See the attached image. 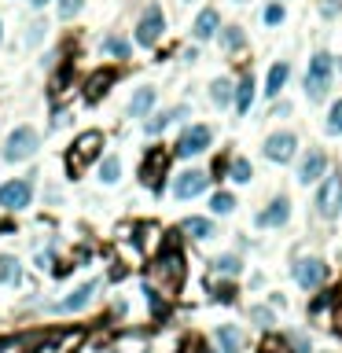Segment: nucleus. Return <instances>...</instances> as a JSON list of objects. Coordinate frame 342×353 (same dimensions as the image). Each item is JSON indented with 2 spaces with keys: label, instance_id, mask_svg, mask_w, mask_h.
Wrapping results in <instances>:
<instances>
[{
  "label": "nucleus",
  "instance_id": "39448f33",
  "mask_svg": "<svg viewBox=\"0 0 342 353\" xmlns=\"http://www.w3.org/2000/svg\"><path fill=\"white\" fill-rule=\"evenodd\" d=\"M317 210L324 221H335L339 210H342V173H328L324 184L317 191Z\"/></svg>",
  "mask_w": 342,
  "mask_h": 353
},
{
  "label": "nucleus",
  "instance_id": "0eeeda50",
  "mask_svg": "<svg viewBox=\"0 0 342 353\" xmlns=\"http://www.w3.org/2000/svg\"><path fill=\"white\" fill-rule=\"evenodd\" d=\"M210 140H213V129L199 122V125H188V129L180 133V140H177L173 151H177V158H195V155H202L210 147Z\"/></svg>",
  "mask_w": 342,
  "mask_h": 353
},
{
  "label": "nucleus",
  "instance_id": "c9c22d12",
  "mask_svg": "<svg viewBox=\"0 0 342 353\" xmlns=\"http://www.w3.org/2000/svg\"><path fill=\"white\" fill-rule=\"evenodd\" d=\"M342 12V0H324V4H320V15L324 19H335Z\"/></svg>",
  "mask_w": 342,
  "mask_h": 353
},
{
  "label": "nucleus",
  "instance_id": "e433bc0d",
  "mask_svg": "<svg viewBox=\"0 0 342 353\" xmlns=\"http://www.w3.org/2000/svg\"><path fill=\"white\" fill-rule=\"evenodd\" d=\"M41 37H45V23H34V26L26 30V45H37Z\"/></svg>",
  "mask_w": 342,
  "mask_h": 353
},
{
  "label": "nucleus",
  "instance_id": "bb28decb",
  "mask_svg": "<svg viewBox=\"0 0 342 353\" xmlns=\"http://www.w3.org/2000/svg\"><path fill=\"white\" fill-rule=\"evenodd\" d=\"M103 52L111 59H129V41H125V37H107L103 41Z\"/></svg>",
  "mask_w": 342,
  "mask_h": 353
},
{
  "label": "nucleus",
  "instance_id": "423d86ee",
  "mask_svg": "<svg viewBox=\"0 0 342 353\" xmlns=\"http://www.w3.org/2000/svg\"><path fill=\"white\" fill-rule=\"evenodd\" d=\"M166 34V19H162V8L158 4H147V12L140 15V23H136V45L144 48H155L158 41Z\"/></svg>",
  "mask_w": 342,
  "mask_h": 353
},
{
  "label": "nucleus",
  "instance_id": "2f4dec72",
  "mask_svg": "<svg viewBox=\"0 0 342 353\" xmlns=\"http://www.w3.org/2000/svg\"><path fill=\"white\" fill-rule=\"evenodd\" d=\"M328 133L342 136V100H335V103H331V111H328Z\"/></svg>",
  "mask_w": 342,
  "mask_h": 353
},
{
  "label": "nucleus",
  "instance_id": "c756f323",
  "mask_svg": "<svg viewBox=\"0 0 342 353\" xmlns=\"http://www.w3.org/2000/svg\"><path fill=\"white\" fill-rule=\"evenodd\" d=\"M228 177L236 180V184H247V180H250V162H247V158H232Z\"/></svg>",
  "mask_w": 342,
  "mask_h": 353
},
{
  "label": "nucleus",
  "instance_id": "09e8293b",
  "mask_svg": "<svg viewBox=\"0 0 342 353\" xmlns=\"http://www.w3.org/2000/svg\"><path fill=\"white\" fill-rule=\"evenodd\" d=\"M236 4H243V0H236Z\"/></svg>",
  "mask_w": 342,
  "mask_h": 353
},
{
  "label": "nucleus",
  "instance_id": "20e7f679",
  "mask_svg": "<svg viewBox=\"0 0 342 353\" xmlns=\"http://www.w3.org/2000/svg\"><path fill=\"white\" fill-rule=\"evenodd\" d=\"M100 147H103V136H100V133H81L78 140H74V147L67 151L70 177H78L89 162H96V158H100Z\"/></svg>",
  "mask_w": 342,
  "mask_h": 353
},
{
  "label": "nucleus",
  "instance_id": "9d476101",
  "mask_svg": "<svg viewBox=\"0 0 342 353\" xmlns=\"http://www.w3.org/2000/svg\"><path fill=\"white\" fill-rule=\"evenodd\" d=\"M206 184H210V173H202V169H184V173H177V180H173V199H195V195H202L206 191Z\"/></svg>",
  "mask_w": 342,
  "mask_h": 353
},
{
  "label": "nucleus",
  "instance_id": "c85d7f7f",
  "mask_svg": "<svg viewBox=\"0 0 342 353\" xmlns=\"http://www.w3.org/2000/svg\"><path fill=\"white\" fill-rule=\"evenodd\" d=\"M243 269V261L236 258V254H221L217 261H213V272H221V276H236Z\"/></svg>",
  "mask_w": 342,
  "mask_h": 353
},
{
  "label": "nucleus",
  "instance_id": "6e6552de",
  "mask_svg": "<svg viewBox=\"0 0 342 353\" xmlns=\"http://www.w3.org/2000/svg\"><path fill=\"white\" fill-rule=\"evenodd\" d=\"M30 199H34V180L15 177L0 184V210H26Z\"/></svg>",
  "mask_w": 342,
  "mask_h": 353
},
{
  "label": "nucleus",
  "instance_id": "aec40b11",
  "mask_svg": "<svg viewBox=\"0 0 342 353\" xmlns=\"http://www.w3.org/2000/svg\"><path fill=\"white\" fill-rule=\"evenodd\" d=\"M177 118H188V107H184V103H180V107H173V111H162V114H155L151 122L144 125V129H147V136H158V133L166 129V125H173Z\"/></svg>",
  "mask_w": 342,
  "mask_h": 353
},
{
  "label": "nucleus",
  "instance_id": "1a4fd4ad",
  "mask_svg": "<svg viewBox=\"0 0 342 353\" xmlns=\"http://www.w3.org/2000/svg\"><path fill=\"white\" fill-rule=\"evenodd\" d=\"M169 147H147L144 162H140V180L147 188H162V177H166V166H169Z\"/></svg>",
  "mask_w": 342,
  "mask_h": 353
},
{
  "label": "nucleus",
  "instance_id": "7ed1b4c3",
  "mask_svg": "<svg viewBox=\"0 0 342 353\" xmlns=\"http://www.w3.org/2000/svg\"><path fill=\"white\" fill-rule=\"evenodd\" d=\"M151 272H155V280H162L166 287H180V280H184V258H180L177 239H166V247L158 254Z\"/></svg>",
  "mask_w": 342,
  "mask_h": 353
},
{
  "label": "nucleus",
  "instance_id": "cd10ccee",
  "mask_svg": "<svg viewBox=\"0 0 342 353\" xmlns=\"http://www.w3.org/2000/svg\"><path fill=\"white\" fill-rule=\"evenodd\" d=\"M19 280V258L0 254V284H15Z\"/></svg>",
  "mask_w": 342,
  "mask_h": 353
},
{
  "label": "nucleus",
  "instance_id": "f3484780",
  "mask_svg": "<svg viewBox=\"0 0 342 353\" xmlns=\"http://www.w3.org/2000/svg\"><path fill=\"white\" fill-rule=\"evenodd\" d=\"M155 100H158V92L151 89V85L136 89V92H133V100H129V114H133V118H147V114L155 111Z\"/></svg>",
  "mask_w": 342,
  "mask_h": 353
},
{
  "label": "nucleus",
  "instance_id": "f257e3e1",
  "mask_svg": "<svg viewBox=\"0 0 342 353\" xmlns=\"http://www.w3.org/2000/svg\"><path fill=\"white\" fill-rule=\"evenodd\" d=\"M331 78H335V63H331L328 52H317L313 59H309V74H306V96L313 103H320L331 89Z\"/></svg>",
  "mask_w": 342,
  "mask_h": 353
},
{
  "label": "nucleus",
  "instance_id": "de8ad7c7",
  "mask_svg": "<svg viewBox=\"0 0 342 353\" xmlns=\"http://www.w3.org/2000/svg\"><path fill=\"white\" fill-rule=\"evenodd\" d=\"M261 353H280V350H261Z\"/></svg>",
  "mask_w": 342,
  "mask_h": 353
},
{
  "label": "nucleus",
  "instance_id": "6ab92c4d",
  "mask_svg": "<svg viewBox=\"0 0 342 353\" xmlns=\"http://www.w3.org/2000/svg\"><path fill=\"white\" fill-rule=\"evenodd\" d=\"M287 78H291V63H272V70L265 74V96H280V89L287 85Z\"/></svg>",
  "mask_w": 342,
  "mask_h": 353
},
{
  "label": "nucleus",
  "instance_id": "a19ab883",
  "mask_svg": "<svg viewBox=\"0 0 342 353\" xmlns=\"http://www.w3.org/2000/svg\"><path fill=\"white\" fill-rule=\"evenodd\" d=\"M52 272H56L59 280H63V276H70V272H74V265H70V261H63V265H56V269H52Z\"/></svg>",
  "mask_w": 342,
  "mask_h": 353
},
{
  "label": "nucleus",
  "instance_id": "412c9836",
  "mask_svg": "<svg viewBox=\"0 0 342 353\" xmlns=\"http://www.w3.org/2000/svg\"><path fill=\"white\" fill-rule=\"evenodd\" d=\"M114 81V70H96L92 78H89V89H85V96H89V103L96 100H103V92H107V85Z\"/></svg>",
  "mask_w": 342,
  "mask_h": 353
},
{
  "label": "nucleus",
  "instance_id": "4468645a",
  "mask_svg": "<svg viewBox=\"0 0 342 353\" xmlns=\"http://www.w3.org/2000/svg\"><path fill=\"white\" fill-rule=\"evenodd\" d=\"M287 217H291V199H287V195H276L269 206H265L258 217H254V224H258V228H280V224H287Z\"/></svg>",
  "mask_w": 342,
  "mask_h": 353
},
{
  "label": "nucleus",
  "instance_id": "7c9ffc66",
  "mask_svg": "<svg viewBox=\"0 0 342 353\" xmlns=\"http://www.w3.org/2000/svg\"><path fill=\"white\" fill-rule=\"evenodd\" d=\"M210 210H213V213H232V210H236V195H228V191H217V195L210 199Z\"/></svg>",
  "mask_w": 342,
  "mask_h": 353
},
{
  "label": "nucleus",
  "instance_id": "b1692460",
  "mask_svg": "<svg viewBox=\"0 0 342 353\" xmlns=\"http://www.w3.org/2000/svg\"><path fill=\"white\" fill-rule=\"evenodd\" d=\"M210 100H213V107H228L232 103V81L228 78H217L210 85Z\"/></svg>",
  "mask_w": 342,
  "mask_h": 353
},
{
  "label": "nucleus",
  "instance_id": "4c0bfd02",
  "mask_svg": "<svg viewBox=\"0 0 342 353\" xmlns=\"http://www.w3.org/2000/svg\"><path fill=\"white\" fill-rule=\"evenodd\" d=\"M331 328H335V335L342 339V298H339V306H335V313H331Z\"/></svg>",
  "mask_w": 342,
  "mask_h": 353
},
{
  "label": "nucleus",
  "instance_id": "9b49d317",
  "mask_svg": "<svg viewBox=\"0 0 342 353\" xmlns=\"http://www.w3.org/2000/svg\"><path fill=\"white\" fill-rule=\"evenodd\" d=\"M265 158H269V162H291L295 158V151H298V136L295 133H272V136H265Z\"/></svg>",
  "mask_w": 342,
  "mask_h": 353
},
{
  "label": "nucleus",
  "instance_id": "4be33fe9",
  "mask_svg": "<svg viewBox=\"0 0 342 353\" xmlns=\"http://www.w3.org/2000/svg\"><path fill=\"white\" fill-rule=\"evenodd\" d=\"M217 342H221V353H239L243 335H239L232 324H221V328H217Z\"/></svg>",
  "mask_w": 342,
  "mask_h": 353
},
{
  "label": "nucleus",
  "instance_id": "37998d69",
  "mask_svg": "<svg viewBox=\"0 0 342 353\" xmlns=\"http://www.w3.org/2000/svg\"><path fill=\"white\" fill-rule=\"evenodd\" d=\"M12 346H15L12 339H0V353H4V350H12Z\"/></svg>",
  "mask_w": 342,
  "mask_h": 353
},
{
  "label": "nucleus",
  "instance_id": "f704fd0d",
  "mask_svg": "<svg viewBox=\"0 0 342 353\" xmlns=\"http://www.w3.org/2000/svg\"><path fill=\"white\" fill-rule=\"evenodd\" d=\"M250 317L258 320L261 328H269V324H272V309H265V306H254V309H250Z\"/></svg>",
  "mask_w": 342,
  "mask_h": 353
},
{
  "label": "nucleus",
  "instance_id": "8fccbe9b",
  "mask_svg": "<svg viewBox=\"0 0 342 353\" xmlns=\"http://www.w3.org/2000/svg\"><path fill=\"white\" fill-rule=\"evenodd\" d=\"M184 4H188V0H184Z\"/></svg>",
  "mask_w": 342,
  "mask_h": 353
},
{
  "label": "nucleus",
  "instance_id": "473e14b6",
  "mask_svg": "<svg viewBox=\"0 0 342 353\" xmlns=\"http://www.w3.org/2000/svg\"><path fill=\"white\" fill-rule=\"evenodd\" d=\"M284 15H287V12H284V4H269V8L261 12V23H265V26H280V23H284Z\"/></svg>",
  "mask_w": 342,
  "mask_h": 353
},
{
  "label": "nucleus",
  "instance_id": "f03ea898",
  "mask_svg": "<svg viewBox=\"0 0 342 353\" xmlns=\"http://www.w3.org/2000/svg\"><path fill=\"white\" fill-rule=\"evenodd\" d=\"M37 147H41V133L30 129V125H19V129L8 133L4 151H0V155H4V162H26Z\"/></svg>",
  "mask_w": 342,
  "mask_h": 353
},
{
  "label": "nucleus",
  "instance_id": "72a5a7b5",
  "mask_svg": "<svg viewBox=\"0 0 342 353\" xmlns=\"http://www.w3.org/2000/svg\"><path fill=\"white\" fill-rule=\"evenodd\" d=\"M85 8V0H59V19H74Z\"/></svg>",
  "mask_w": 342,
  "mask_h": 353
},
{
  "label": "nucleus",
  "instance_id": "2eb2a0df",
  "mask_svg": "<svg viewBox=\"0 0 342 353\" xmlns=\"http://www.w3.org/2000/svg\"><path fill=\"white\" fill-rule=\"evenodd\" d=\"M328 173V155L324 151H306L302 166H298V180L302 184H317V180H324Z\"/></svg>",
  "mask_w": 342,
  "mask_h": 353
},
{
  "label": "nucleus",
  "instance_id": "49530a36",
  "mask_svg": "<svg viewBox=\"0 0 342 353\" xmlns=\"http://www.w3.org/2000/svg\"><path fill=\"white\" fill-rule=\"evenodd\" d=\"M0 41H4V19H0Z\"/></svg>",
  "mask_w": 342,
  "mask_h": 353
},
{
  "label": "nucleus",
  "instance_id": "a878e982",
  "mask_svg": "<svg viewBox=\"0 0 342 353\" xmlns=\"http://www.w3.org/2000/svg\"><path fill=\"white\" fill-rule=\"evenodd\" d=\"M217 37H221L224 52H236V48H243V30H239V26H224V30H217Z\"/></svg>",
  "mask_w": 342,
  "mask_h": 353
},
{
  "label": "nucleus",
  "instance_id": "a211bd4d",
  "mask_svg": "<svg viewBox=\"0 0 342 353\" xmlns=\"http://www.w3.org/2000/svg\"><path fill=\"white\" fill-rule=\"evenodd\" d=\"M180 232L191 235V239H213V235H217V228H213L210 217H184L180 221Z\"/></svg>",
  "mask_w": 342,
  "mask_h": 353
},
{
  "label": "nucleus",
  "instance_id": "ddd939ff",
  "mask_svg": "<svg viewBox=\"0 0 342 353\" xmlns=\"http://www.w3.org/2000/svg\"><path fill=\"white\" fill-rule=\"evenodd\" d=\"M324 280H328V265L320 261V258H302V261H295V284H298V287L313 291V287H320Z\"/></svg>",
  "mask_w": 342,
  "mask_h": 353
},
{
  "label": "nucleus",
  "instance_id": "a18cd8bd",
  "mask_svg": "<svg viewBox=\"0 0 342 353\" xmlns=\"http://www.w3.org/2000/svg\"><path fill=\"white\" fill-rule=\"evenodd\" d=\"M199 353H213V350H210V346H206V342H202V346H199Z\"/></svg>",
  "mask_w": 342,
  "mask_h": 353
},
{
  "label": "nucleus",
  "instance_id": "dca6fc26",
  "mask_svg": "<svg viewBox=\"0 0 342 353\" xmlns=\"http://www.w3.org/2000/svg\"><path fill=\"white\" fill-rule=\"evenodd\" d=\"M217 30H221V15H217V8H206V12H199L195 30H191V37H195V41H210V37H217Z\"/></svg>",
  "mask_w": 342,
  "mask_h": 353
},
{
  "label": "nucleus",
  "instance_id": "f8f14e48",
  "mask_svg": "<svg viewBox=\"0 0 342 353\" xmlns=\"http://www.w3.org/2000/svg\"><path fill=\"white\" fill-rule=\"evenodd\" d=\"M96 287H100L96 280L81 284V287H74V291H70L67 298H59V302H52L48 309H52V313H81V309H85V306H89L92 298H96Z\"/></svg>",
  "mask_w": 342,
  "mask_h": 353
},
{
  "label": "nucleus",
  "instance_id": "79ce46f5",
  "mask_svg": "<svg viewBox=\"0 0 342 353\" xmlns=\"http://www.w3.org/2000/svg\"><path fill=\"white\" fill-rule=\"evenodd\" d=\"M125 272H129L125 265H114V269H111V280H125Z\"/></svg>",
  "mask_w": 342,
  "mask_h": 353
},
{
  "label": "nucleus",
  "instance_id": "393cba45",
  "mask_svg": "<svg viewBox=\"0 0 342 353\" xmlns=\"http://www.w3.org/2000/svg\"><path fill=\"white\" fill-rule=\"evenodd\" d=\"M118 177H122V162H118V158H103V162H100V180H103V184H118Z\"/></svg>",
  "mask_w": 342,
  "mask_h": 353
},
{
  "label": "nucleus",
  "instance_id": "58836bf2",
  "mask_svg": "<svg viewBox=\"0 0 342 353\" xmlns=\"http://www.w3.org/2000/svg\"><path fill=\"white\" fill-rule=\"evenodd\" d=\"M217 302H236V291L232 287H217Z\"/></svg>",
  "mask_w": 342,
  "mask_h": 353
},
{
  "label": "nucleus",
  "instance_id": "c03bdc74",
  "mask_svg": "<svg viewBox=\"0 0 342 353\" xmlns=\"http://www.w3.org/2000/svg\"><path fill=\"white\" fill-rule=\"evenodd\" d=\"M30 4H34V8H45V4H52V0H30Z\"/></svg>",
  "mask_w": 342,
  "mask_h": 353
},
{
  "label": "nucleus",
  "instance_id": "ea45409f",
  "mask_svg": "<svg viewBox=\"0 0 342 353\" xmlns=\"http://www.w3.org/2000/svg\"><path fill=\"white\" fill-rule=\"evenodd\" d=\"M291 346H295L298 353H309V342H306V335H291Z\"/></svg>",
  "mask_w": 342,
  "mask_h": 353
},
{
  "label": "nucleus",
  "instance_id": "5701e85b",
  "mask_svg": "<svg viewBox=\"0 0 342 353\" xmlns=\"http://www.w3.org/2000/svg\"><path fill=\"white\" fill-rule=\"evenodd\" d=\"M232 96H236V111H239V114H247V111H250V103H254V78H250V74L239 81V89L232 92Z\"/></svg>",
  "mask_w": 342,
  "mask_h": 353
}]
</instances>
